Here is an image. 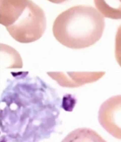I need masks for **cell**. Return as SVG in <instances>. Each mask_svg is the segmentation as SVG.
Returning <instances> with one entry per match:
<instances>
[{
    "label": "cell",
    "mask_w": 121,
    "mask_h": 142,
    "mask_svg": "<svg viewBox=\"0 0 121 142\" xmlns=\"http://www.w3.org/2000/svg\"><path fill=\"white\" fill-rule=\"evenodd\" d=\"M19 69L23 68V60L19 53L9 45L0 44V69Z\"/></svg>",
    "instance_id": "52a82bcc"
},
{
    "label": "cell",
    "mask_w": 121,
    "mask_h": 142,
    "mask_svg": "<svg viewBox=\"0 0 121 142\" xmlns=\"http://www.w3.org/2000/svg\"><path fill=\"white\" fill-rule=\"evenodd\" d=\"M28 0H0V24L8 27L24 13Z\"/></svg>",
    "instance_id": "8992f818"
},
{
    "label": "cell",
    "mask_w": 121,
    "mask_h": 142,
    "mask_svg": "<svg viewBox=\"0 0 121 142\" xmlns=\"http://www.w3.org/2000/svg\"><path fill=\"white\" fill-rule=\"evenodd\" d=\"M98 120L103 129L113 137L121 140V95H117L100 105Z\"/></svg>",
    "instance_id": "277c9868"
},
{
    "label": "cell",
    "mask_w": 121,
    "mask_h": 142,
    "mask_svg": "<svg viewBox=\"0 0 121 142\" xmlns=\"http://www.w3.org/2000/svg\"><path fill=\"white\" fill-rule=\"evenodd\" d=\"M13 79L0 95V142H39L56 131L62 100L57 90L28 71Z\"/></svg>",
    "instance_id": "6da1fadb"
},
{
    "label": "cell",
    "mask_w": 121,
    "mask_h": 142,
    "mask_svg": "<svg viewBox=\"0 0 121 142\" xmlns=\"http://www.w3.org/2000/svg\"><path fill=\"white\" fill-rule=\"evenodd\" d=\"M76 103L77 99L75 96L72 95L70 94H66L62 99V109H64L66 111H72L74 106H75Z\"/></svg>",
    "instance_id": "8fae6325"
},
{
    "label": "cell",
    "mask_w": 121,
    "mask_h": 142,
    "mask_svg": "<svg viewBox=\"0 0 121 142\" xmlns=\"http://www.w3.org/2000/svg\"><path fill=\"white\" fill-rule=\"evenodd\" d=\"M105 75V71H82V72H48V75L58 84L64 88H78L96 82Z\"/></svg>",
    "instance_id": "5b68a950"
},
{
    "label": "cell",
    "mask_w": 121,
    "mask_h": 142,
    "mask_svg": "<svg viewBox=\"0 0 121 142\" xmlns=\"http://www.w3.org/2000/svg\"><path fill=\"white\" fill-rule=\"evenodd\" d=\"M48 1H49L50 3H53V4H63V3L68 1V0H48Z\"/></svg>",
    "instance_id": "7c38bea8"
},
{
    "label": "cell",
    "mask_w": 121,
    "mask_h": 142,
    "mask_svg": "<svg viewBox=\"0 0 121 142\" xmlns=\"http://www.w3.org/2000/svg\"><path fill=\"white\" fill-rule=\"evenodd\" d=\"M105 19L96 8L76 5L56 17L52 28L53 34L66 48L86 49L102 38L105 28Z\"/></svg>",
    "instance_id": "7a4b0ae2"
},
{
    "label": "cell",
    "mask_w": 121,
    "mask_h": 142,
    "mask_svg": "<svg viewBox=\"0 0 121 142\" xmlns=\"http://www.w3.org/2000/svg\"><path fill=\"white\" fill-rule=\"evenodd\" d=\"M61 142H107L95 130L89 128H78L65 136Z\"/></svg>",
    "instance_id": "ba28073f"
},
{
    "label": "cell",
    "mask_w": 121,
    "mask_h": 142,
    "mask_svg": "<svg viewBox=\"0 0 121 142\" xmlns=\"http://www.w3.org/2000/svg\"><path fill=\"white\" fill-rule=\"evenodd\" d=\"M47 27V19L41 7L28 0L24 13L14 24L6 27L10 36L19 43L29 44L41 39Z\"/></svg>",
    "instance_id": "3957f363"
},
{
    "label": "cell",
    "mask_w": 121,
    "mask_h": 142,
    "mask_svg": "<svg viewBox=\"0 0 121 142\" xmlns=\"http://www.w3.org/2000/svg\"><path fill=\"white\" fill-rule=\"evenodd\" d=\"M94 6L105 17L110 19H121V0H94Z\"/></svg>",
    "instance_id": "9c48e42d"
},
{
    "label": "cell",
    "mask_w": 121,
    "mask_h": 142,
    "mask_svg": "<svg viewBox=\"0 0 121 142\" xmlns=\"http://www.w3.org/2000/svg\"><path fill=\"white\" fill-rule=\"evenodd\" d=\"M114 56L118 64L121 67V24L117 28L114 39Z\"/></svg>",
    "instance_id": "30bf717a"
}]
</instances>
